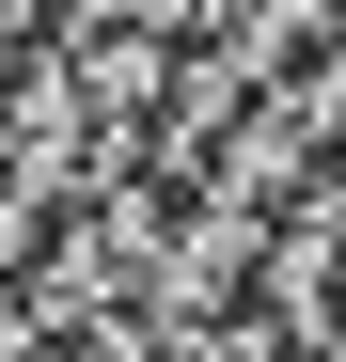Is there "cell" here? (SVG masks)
<instances>
[{
  "label": "cell",
  "mask_w": 346,
  "mask_h": 362,
  "mask_svg": "<svg viewBox=\"0 0 346 362\" xmlns=\"http://www.w3.org/2000/svg\"><path fill=\"white\" fill-rule=\"evenodd\" d=\"M173 362H299V346H268V331L237 315V331H189V346H173Z\"/></svg>",
  "instance_id": "6da1fadb"
},
{
  "label": "cell",
  "mask_w": 346,
  "mask_h": 362,
  "mask_svg": "<svg viewBox=\"0 0 346 362\" xmlns=\"http://www.w3.org/2000/svg\"><path fill=\"white\" fill-rule=\"evenodd\" d=\"M47 16H79V32H157V0H47Z\"/></svg>",
  "instance_id": "7a4b0ae2"
}]
</instances>
